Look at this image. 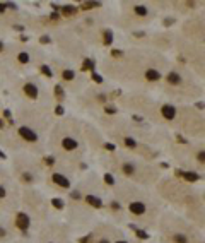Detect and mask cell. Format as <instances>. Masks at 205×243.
<instances>
[{"mask_svg":"<svg viewBox=\"0 0 205 243\" xmlns=\"http://www.w3.org/2000/svg\"><path fill=\"white\" fill-rule=\"evenodd\" d=\"M164 231V241L166 243H195L191 231L179 221H168L162 226Z\"/></svg>","mask_w":205,"mask_h":243,"instance_id":"cell-1","label":"cell"},{"mask_svg":"<svg viewBox=\"0 0 205 243\" xmlns=\"http://www.w3.org/2000/svg\"><path fill=\"white\" fill-rule=\"evenodd\" d=\"M125 204H127L128 214H130L132 217H135V219H147V217L150 216L149 214V204H147L142 197L130 195L127 200H125Z\"/></svg>","mask_w":205,"mask_h":243,"instance_id":"cell-2","label":"cell"},{"mask_svg":"<svg viewBox=\"0 0 205 243\" xmlns=\"http://www.w3.org/2000/svg\"><path fill=\"white\" fill-rule=\"evenodd\" d=\"M15 228L19 229V231H27V229L31 228V216L27 212H24V211H19L17 214H15Z\"/></svg>","mask_w":205,"mask_h":243,"instance_id":"cell-3","label":"cell"},{"mask_svg":"<svg viewBox=\"0 0 205 243\" xmlns=\"http://www.w3.org/2000/svg\"><path fill=\"white\" fill-rule=\"evenodd\" d=\"M79 200H84L89 207H92V209H96V211H99V209L104 207L102 199L99 195H96V194H86V195H81V199H79Z\"/></svg>","mask_w":205,"mask_h":243,"instance_id":"cell-4","label":"cell"},{"mask_svg":"<svg viewBox=\"0 0 205 243\" xmlns=\"http://www.w3.org/2000/svg\"><path fill=\"white\" fill-rule=\"evenodd\" d=\"M19 181H21V185H24V187H33V185L36 183V175H34L33 171H29V169H24V171L19 173Z\"/></svg>","mask_w":205,"mask_h":243,"instance_id":"cell-5","label":"cell"},{"mask_svg":"<svg viewBox=\"0 0 205 243\" xmlns=\"http://www.w3.org/2000/svg\"><path fill=\"white\" fill-rule=\"evenodd\" d=\"M51 181H53L55 185H58L60 188H63V190H70V187H72L70 180L63 173H53L51 175Z\"/></svg>","mask_w":205,"mask_h":243,"instance_id":"cell-6","label":"cell"},{"mask_svg":"<svg viewBox=\"0 0 205 243\" xmlns=\"http://www.w3.org/2000/svg\"><path fill=\"white\" fill-rule=\"evenodd\" d=\"M19 135L22 137L24 140H27V142H36L38 140V134L34 132L31 127H19Z\"/></svg>","mask_w":205,"mask_h":243,"instance_id":"cell-7","label":"cell"},{"mask_svg":"<svg viewBox=\"0 0 205 243\" xmlns=\"http://www.w3.org/2000/svg\"><path fill=\"white\" fill-rule=\"evenodd\" d=\"M120 171H121V175H123V177H127V178H132V177H135V175H137L135 164H133V163H130V161H125L123 164L120 166Z\"/></svg>","mask_w":205,"mask_h":243,"instance_id":"cell-8","label":"cell"},{"mask_svg":"<svg viewBox=\"0 0 205 243\" xmlns=\"http://www.w3.org/2000/svg\"><path fill=\"white\" fill-rule=\"evenodd\" d=\"M161 115H162V118H166V120H173V118L176 117V108H174V104H162V108H161Z\"/></svg>","mask_w":205,"mask_h":243,"instance_id":"cell-9","label":"cell"},{"mask_svg":"<svg viewBox=\"0 0 205 243\" xmlns=\"http://www.w3.org/2000/svg\"><path fill=\"white\" fill-rule=\"evenodd\" d=\"M22 91H24L26 96H27V98H31V100H36L38 94H40V92H38V86L33 84V82H27V84H24Z\"/></svg>","mask_w":205,"mask_h":243,"instance_id":"cell-10","label":"cell"},{"mask_svg":"<svg viewBox=\"0 0 205 243\" xmlns=\"http://www.w3.org/2000/svg\"><path fill=\"white\" fill-rule=\"evenodd\" d=\"M62 147L65 151H75L79 147V142L75 139H72V137H65V139H62Z\"/></svg>","mask_w":205,"mask_h":243,"instance_id":"cell-11","label":"cell"},{"mask_svg":"<svg viewBox=\"0 0 205 243\" xmlns=\"http://www.w3.org/2000/svg\"><path fill=\"white\" fill-rule=\"evenodd\" d=\"M166 81L171 86H178V84H181V75H179L178 72H169V74L166 75Z\"/></svg>","mask_w":205,"mask_h":243,"instance_id":"cell-12","label":"cell"},{"mask_svg":"<svg viewBox=\"0 0 205 243\" xmlns=\"http://www.w3.org/2000/svg\"><path fill=\"white\" fill-rule=\"evenodd\" d=\"M145 79H147V81H150V82L159 81V79H161V72L156 70V69H149V70H145Z\"/></svg>","mask_w":205,"mask_h":243,"instance_id":"cell-13","label":"cell"},{"mask_svg":"<svg viewBox=\"0 0 205 243\" xmlns=\"http://www.w3.org/2000/svg\"><path fill=\"white\" fill-rule=\"evenodd\" d=\"M178 173L181 175V177H183L186 181H197L198 178H200V175H198V173H195V171H185V173H181V171H178Z\"/></svg>","mask_w":205,"mask_h":243,"instance_id":"cell-14","label":"cell"},{"mask_svg":"<svg viewBox=\"0 0 205 243\" xmlns=\"http://www.w3.org/2000/svg\"><path fill=\"white\" fill-rule=\"evenodd\" d=\"M77 12V7H73V5H62L60 7V14L62 15H73Z\"/></svg>","mask_w":205,"mask_h":243,"instance_id":"cell-15","label":"cell"},{"mask_svg":"<svg viewBox=\"0 0 205 243\" xmlns=\"http://www.w3.org/2000/svg\"><path fill=\"white\" fill-rule=\"evenodd\" d=\"M133 12H135L137 15H140V17H145V15L149 14V9H147L145 5H135V7H133Z\"/></svg>","mask_w":205,"mask_h":243,"instance_id":"cell-16","label":"cell"},{"mask_svg":"<svg viewBox=\"0 0 205 243\" xmlns=\"http://www.w3.org/2000/svg\"><path fill=\"white\" fill-rule=\"evenodd\" d=\"M102 36H104V38H102V43L106 45V46H108V45H111V43H113V31H111V29H106Z\"/></svg>","mask_w":205,"mask_h":243,"instance_id":"cell-17","label":"cell"},{"mask_svg":"<svg viewBox=\"0 0 205 243\" xmlns=\"http://www.w3.org/2000/svg\"><path fill=\"white\" fill-rule=\"evenodd\" d=\"M7 199H9V190H7V187H5L4 183H0V204L5 202Z\"/></svg>","mask_w":205,"mask_h":243,"instance_id":"cell-18","label":"cell"},{"mask_svg":"<svg viewBox=\"0 0 205 243\" xmlns=\"http://www.w3.org/2000/svg\"><path fill=\"white\" fill-rule=\"evenodd\" d=\"M62 77L65 81H72V79H75V72L70 69H65V70H62Z\"/></svg>","mask_w":205,"mask_h":243,"instance_id":"cell-19","label":"cell"},{"mask_svg":"<svg viewBox=\"0 0 205 243\" xmlns=\"http://www.w3.org/2000/svg\"><path fill=\"white\" fill-rule=\"evenodd\" d=\"M17 60H19V63H22V65H26V63H29V55L26 52H21L17 55Z\"/></svg>","mask_w":205,"mask_h":243,"instance_id":"cell-20","label":"cell"},{"mask_svg":"<svg viewBox=\"0 0 205 243\" xmlns=\"http://www.w3.org/2000/svg\"><path fill=\"white\" fill-rule=\"evenodd\" d=\"M125 146H127V147H130V149H135L137 147V142L133 139H130V137H125Z\"/></svg>","mask_w":205,"mask_h":243,"instance_id":"cell-21","label":"cell"},{"mask_svg":"<svg viewBox=\"0 0 205 243\" xmlns=\"http://www.w3.org/2000/svg\"><path fill=\"white\" fill-rule=\"evenodd\" d=\"M82 69H84V70H87V69L92 70V69H94V62H92L91 58H86V60H84V65H82Z\"/></svg>","mask_w":205,"mask_h":243,"instance_id":"cell-22","label":"cell"},{"mask_svg":"<svg viewBox=\"0 0 205 243\" xmlns=\"http://www.w3.org/2000/svg\"><path fill=\"white\" fill-rule=\"evenodd\" d=\"M96 243H115V240H111L110 236H99L96 240Z\"/></svg>","mask_w":205,"mask_h":243,"instance_id":"cell-23","label":"cell"},{"mask_svg":"<svg viewBox=\"0 0 205 243\" xmlns=\"http://www.w3.org/2000/svg\"><path fill=\"white\" fill-rule=\"evenodd\" d=\"M41 72H43L46 77H51V75H53V74H51V69L48 65H41Z\"/></svg>","mask_w":205,"mask_h":243,"instance_id":"cell-24","label":"cell"},{"mask_svg":"<svg viewBox=\"0 0 205 243\" xmlns=\"http://www.w3.org/2000/svg\"><path fill=\"white\" fill-rule=\"evenodd\" d=\"M104 181H106L108 185H111V187H113V185H115V178L111 177L110 173H106V175H104Z\"/></svg>","mask_w":205,"mask_h":243,"instance_id":"cell-25","label":"cell"},{"mask_svg":"<svg viewBox=\"0 0 205 243\" xmlns=\"http://www.w3.org/2000/svg\"><path fill=\"white\" fill-rule=\"evenodd\" d=\"M91 77H92V81H94V82H98V84H102V77H101L99 74L92 72V74H91Z\"/></svg>","mask_w":205,"mask_h":243,"instance_id":"cell-26","label":"cell"},{"mask_svg":"<svg viewBox=\"0 0 205 243\" xmlns=\"http://www.w3.org/2000/svg\"><path fill=\"white\" fill-rule=\"evenodd\" d=\"M55 92H56V96H58V98H63V89H62V86H55Z\"/></svg>","mask_w":205,"mask_h":243,"instance_id":"cell-27","label":"cell"},{"mask_svg":"<svg viewBox=\"0 0 205 243\" xmlns=\"http://www.w3.org/2000/svg\"><path fill=\"white\" fill-rule=\"evenodd\" d=\"M104 111L110 113V115H115V113H116V108H115V106H104Z\"/></svg>","mask_w":205,"mask_h":243,"instance_id":"cell-28","label":"cell"},{"mask_svg":"<svg viewBox=\"0 0 205 243\" xmlns=\"http://www.w3.org/2000/svg\"><path fill=\"white\" fill-rule=\"evenodd\" d=\"M197 159H198L200 163H203V161H205V152H203V149H200V152L197 154Z\"/></svg>","mask_w":205,"mask_h":243,"instance_id":"cell-29","label":"cell"},{"mask_svg":"<svg viewBox=\"0 0 205 243\" xmlns=\"http://www.w3.org/2000/svg\"><path fill=\"white\" fill-rule=\"evenodd\" d=\"M53 206L58 207V209H62V207H63V202H62L60 199H53Z\"/></svg>","mask_w":205,"mask_h":243,"instance_id":"cell-30","label":"cell"},{"mask_svg":"<svg viewBox=\"0 0 205 243\" xmlns=\"http://www.w3.org/2000/svg\"><path fill=\"white\" fill-rule=\"evenodd\" d=\"M40 41H41V45H48L51 40H50V36H41V38H40Z\"/></svg>","mask_w":205,"mask_h":243,"instance_id":"cell-31","label":"cell"},{"mask_svg":"<svg viewBox=\"0 0 205 243\" xmlns=\"http://www.w3.org/2000/svg\"><path fill=\"white\" fill-rule=\"evenodd\" d=\"M104 147H106L108 151H115V144H111V142H106V144H104Z\"/></svg>","mask_w":205,"mask_h":243,"instance_id":"cell-32","label":"cell"},{"mask_svg":"<svg viewBox=\"0 0 205 243\" xmlns=\"http://www.w3.org/2000/svg\"><path fill=\"white\" fill-rule=\"evenodd\" d=\"M44 163H46L48 166H51V164H53V163H55V159H53V158H51V156H50V158H44Z\"/></svg>","mask_w":205,"mask_h":243,"instance_id":"cell-33","label":"cell"},{"mask_svg":"<svg viewBox=\"0 0 205 243\" xmlns=\"http://www.w3.org/2000/svg\"><path fill=\"white\" fill-rule=\"evenodd\" d=\"M7 11V5H5V2H0V14H2V12H5Z\"/></svg>","mask_w":205,"mask_h":243,"instance_id":"cell-34","label":"cell"},{"mask_svg":"<svg viewBox=\"0 0 205 243\" xmlns=\"http://www.w3.org/2000/svg\"><path fill=\"white\" fill-rule=\"evenodd\" d=\"M50 19H51V21H58V19H60V15L56 14V12H53V14L50 15Z\"/></svg>","mask_w":205,"mask_h":243,"instance_id":"cell-35","label":"cell"},{"mask_svg":"<svg viewBox=\"0 0 205 243\" xmlns=\"http://www.w3.org/2000/svg\"><path fill=\"white\" fill-rule=\"evenodd\" d=\"M55 113L56 115H63V106H60V104H58V106H56V110H55Z\"/></svg>","mask_w":205,"mask_h":243,"instance_id":"cell-36","label":"cell"},{"mask_svg":"<svg viewBox=\"0 0 205 243\" xmlns=\"http://www.w3.org/2000/svg\"><path fill=\"white\" fill-rule=\"evenodd\" d=\"M111 55H113V57H121V52H120V50H113Z\"/></svg>","mask_w":205,"mask_h":243,"instance_id":"cell-37","label":"cell"},{"mask_svg":"<svg viewBox=\"0 0 205 243\" xmlns=\"http://www.w3.org/2000/svg\"><path fill=\"white\" fill-rule=\"evenodd\" d=\"M133 120H135V122H142L144 118H142V117H139V115H133Z\"/></svg>","mask_w":205,"mask_h":243,"instance_id":"cell-38","label":"cell"},{"mask_svg":"<svg viewBox=\"0 0 205 243\" xmlns=\"http://www.w3.org/2000/svg\"><path fill=\"white\" fill-rule=\"evenodd\" d=\"M115 243H128L127 240H123V238H118V240H115Z\"/></svg>","mask_w":205,"mask_h":243,"instance_id":"cell-39","label":"cell"},{"mask_svg":"<svg viewBox=\"0 0 205 243\" xmlns=\"http://www.w3.org/2000/svg\"><path fill=\"white\" fill-rule=\"evenodd\" d=\"M4 117H5V118H10V111L5 110V111H4Z\"/></svg>","mask_w":205,"mask_h":243,"instance_id":"cell-40","label":"cell"},{"mask_svg":"<svg viewBox=\"0 0 205 243\" xmlns=\"http://www.w3.org/2000/svg\"><path fill=\"white\" fill-rule=\"evenodd\" d=\"M4 52V43H2V41H0V53Z\"/></svg>","mask_w":205,"mask_h":243,"instance_id":"cell-41","label":"cell"},{"mask_svg":"<svg viewBox=\"0 0 205 243\" xmlns=\"http://www.w3.org/2000/svg\"><path fill=\"white\" fill-rule=\"evenodd\" d=\"M0 158H2V159H5V154H4L2 151H0Z\"/></svg>","mask_w":205,"mask_h":243,"instance_id":"cell-42","label":"cell"}]
</instances>
